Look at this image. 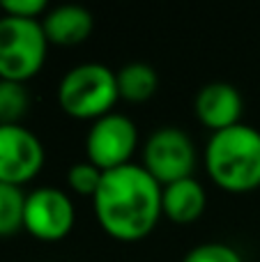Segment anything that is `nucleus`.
Masks as SVG:
<instances>
[{
	"instance_id": "0eeeda50",
	"label": "nucleus",
	"mask_w": 260,
	"mask_h": 262,
	"mask_svg": "<svg viewBox=\"0 0 260 262\" xmlns=\"http://www.w3.org/2000/svg\"><path fill=\"white\" fill-rule=\"evenodd\" d=\"M138 145V131L134 120L122 113H106L95 120L85 136L88 161H92L101 170H113L118 166L129 163Z\"/></svg>"
},
{
	"instance_id": "4468645a",
	"label": "nucleus",
	"mask_w": 260,
	"mask_h": 262,
	"mask_svg": "<svg viewBox=\"0 0 260 262\" xmlns=\"http://www.w3.org/2000/svg\"><path fill=\"white\" fill-rule=\"evenodd\" d=\"M30 106V97L23 83L0 78V124H18Z\"/></svg>"
},
{
	"instance_id": "f03ea898",
	"label": "nucleus",
	"mask_w": 260,
	"mask_h": 262,
	"mask_svg": "<svg viewBox=\"0 0 260 262\" xmlns=\"http://www.w3.org/2000/svg\"><path fill=\"white\" fill-rule=\"evenodd\" d=\"M205 168L216 186L247 193L260 186V131L251 124H233L214 131L205 145Z\"/></svg>"
},
{
	"instance_id": "9b49d317",
	"label": "nucleus",
	"mask_w": 260,
	"mask_h": 262,
	"mask_svg": "<svg viewBox=\"0 0 260 262\" xmlns=\"http://www.w3.org/2000/svg\"><path fill=\"white\" fill-rule=\"evenodd\" d=\"M205 189L196 177H184L161 186V214L173 223H193L205 212Z\"/></svg>"
},
{
	"instance_id": "1a4fd4ad",
	"label": "nucleus",
	"mask_w": 260,
	"mask_h": 262,
	"mask_svg": "<svg viewBox=\"0 0 260 262\" xmlns=\"http://www.w3.org/2000/svg\"><path fill=\"white\" fill-rule=\"evenodd\" d=\"M193 111H196V118L201 120L205 127H210L212 134H214V131L240 124L242 95H240V90L235 85H230V83L212 81L196 92Z\"/></svg>"
},
{
	"instance_id": "f3484780",
	"label": "nucleus",
	"mask_w": 260,
	"mask_h": 262,
	"mask_svg": "<svg viewBox=\"0 0 260 262\" xmlns=\"http://www.w3.org/2000/svg\"><path fill=\"white\" fill-rule=\"evenodd\" d=\"M0 12L21 18H39L41 14L49 12V3L46 0H3Z\"/></svg>"
},
{
	"instance_id": "9d476101",
	"label": "nucleus",
	"mask_w": 260,
	"mask_h": 262,
	"mask_svg": "<svg viewBox=\"0 0 260 262\" xmlns=\"http://www.w3.org/2000/svg\"><path fill=\"white\" fill-rule=\"evenodd\" d=\"M41 28H44L49 44L74 46L90 37L92 28H95V18H92L90 9L83 5L64 3L49 7V12L41 16Z\"/></svg>"
},
{
	"instance_id": "20e7f679",
	"label": "nucleus",
	"mask_w": 260,
	"mask_h": 262,
	"mask_svg": "<svg viewBox=\"0 0 260 262\" xmlns=\"http://www.w3.org/2000/svg\"><path fill=\"white\" fill-rule=\"evenodd\" d=\"M49 39L39 18L0 14V78L26 83L41 69Z\"/></svg>"
},
{
	"instance_id": "a211bd4d",
	"label": "nucleus",
	"mask_w": 260,
	"mask_h": 262,
	"mask_svg": "<svg viewBox=\"0 0 260 262\" xmlns=\"http://www.w3.org/2000/svg\"><path fill=\"white\" fill-rule=\"evenodd\" d=\"M0 14H3V12H0Z\"/></svg>"
},
{
	"instance_id": "6e6552de",
	"label": "nucleus",
	"mask_w": 260,
	"mask_h": 262,
	"mask_svg": "<svg viewBox=\"0 0 260 262\" xmlns=\"http://www.w3.org/2000/svg\"><path fill=\"white\" fill-rule=\"evenodd\" d=\"M44 166V145L23 124H0V182H30Z\"/></svg>"
},
{
	"instance_id": "ddd939ff",
	"label": "nucleus",
	"mask_w": 260,
	"mask_h": 262,
	"mask_svg": "<svg viewBox=\"0 0 260 262\" xmlns=\"http://www.w3.org/2000/svg\"><path fill=\"white\" fill-rule=\"evenodd\" d=\"M23 207H26V193L21 186L0 182V237L14 235L23 228Z\"/></svg>"
},
{
	"instance_id": "39448f33",
	"label": "nucleus",
	"mask_w": 260,
	"mask_h": 262,
	"mask_svg": "<svg viewBox=\"0 0 260 262\" xmlns=\"http://www.w3.org/2000/svg\"><path fill=\"white\" fill-rule=\"evenodd\" d=\"M196 166V147L189 134L178 127H159L145 140L143 168L161 186L191 177Z\"/></svg>"
},
{
	"instance_id": "7ed1b4c3",
	"label": "nucleus",
	"mask_w": 260,
	"mask_h": 262,
	"mask_svg": "<svg viewBox=\"0 0 260 262\" xmlns=\"http://www.w3.org/2000/svg\"><path fill=\"white\" fill-rule=\"evenodd\" d=\"M120 99L115 72L101 62H81L64 72L58 83V104L78 120H99Z\"/></svg>"
},
{
	"instance_id": "dca6fc26",
	"label": "nucleus",
	"mask_w": 260,
	"mask_h": 262,
	"mask_svg": "<svg viewBox=\"0 0 260 262\" xmlns=\"http://www.w3.org/2000/svg\"><path fill=\"white\" fill-rule=\"evenodd\" d=\"M182 262H242V255L224 242H203L189 249Z\"/></svg>"
},
{
	"instance_id": "2eb2a0df",
	"label": "nucleus",
	"mask_w": 260,
	"mask_h": 262,
	"mask_svg": "<svg viewBox=\"0 0 260 262\" xmlns=\"http://www.w3.org/2000/svg\"><path fill=\"white\" fill-rule=\"evenodd\" d=\"M101 177H104V170L97 168L92 161H78L74 166H69L67 184L78 195H95L101 184Z\"/></svg>"
},
{
	"instance_id": "f257e3e1",
	"label": "nucleus",
	"mask_w": 260,
	"mask_h": 262,
	"mask_svg": "<svg viewBox=\"0 0 260 262\" xmlns=\"http://www.w3.org/2000/svg\"><path fill=\"white\" fill-rule=\"evenodd\" d=\"M99 226L120 242H136L150 235L161 216V184L138 163L104 170L92 195Z\"/></svg>"
},
{
	"instance_id": "f8f14e48",
	"label": "nucleus",
	"mask_w": 260,
	"mask_h": 262,
	"mask_svg": "<svg viewBox=\"0 0 260 262\" xmlns=\"http://www.w3.org/2000/svg\"><path fill=\"white\" fill-rule=\"evenodd\" d=\"M115 81H118V95L124 101H134L141 104L147 101L157 92L159 85V76H157L155 67L147 62H127L115 72Z\"/></svg>"
},
{
	"instance_id": "423d86ee",
	"label": "nucleus",
	"mask_w": 260,
	"mask_h": 262,
	"mask_svg": "<svg viewBox=\"0 0 260 262\" xmlns=\"http://www.w3.org/2000/svg\"><path fill=\"white\" fill-rule=\"evenodd\" d=\"M76 221L74 203L55 186H39L26 195L23 228L41 242H58L67 237Z\"/></svg>"
}]
</instances>
